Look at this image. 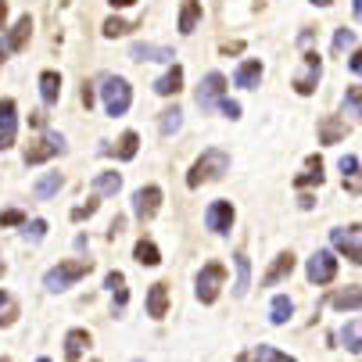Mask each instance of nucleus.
<instances>
[{
    "label": "nucleus",
    "mask_w": 362,
    "mask_h": 362,
    "mask_svg": "<svg viewBox=\"0 0 362 362\" xmlns=\"http://www.w3.org/2000/svg\"><path fill=\"white\" fill-rule=\"evenodd\" d=\"M223 173H230V154L219 151V147H209V151H201V158L190 165V173H187V187L197 190L201 183H212V180H219Z\"/></svg>",
    "instance_id": "nucleus-1"
},
{
    "label": "nucleus",
    "mask_w": 362,
    "mask_h": 362,
    "mask_svg": "<svg viewBox=\"0 0 362 362\" xmlns=\"http://www.w3.org/2000/svg\"><path fill=\"white\" fill-rule=\"evenodd\" d=\"M90 269H93V262H90V258H72V262H58L54 269H47V276H43V287H47L50 294H58V291L72 287L76 280H83Z\"/></svg>",
    "instance_id": "nucleus-2"
},
{
    "label": "nucleus",
    "mask_w": 362,
    "mask_h": 362,
    "mask_svg": "<svg viewBox=\"0 0 362 362\" xmlns=\"http://www.w3.org/2000/svg\"><path fill=\"white\" fill-rule=\"evenodd\" d=\"M100 97H105V112L115 119V115H126L129 105H133V86L122 79V76H105L100 79Z\"/></svg>",
    "instance_id": "nucleus-3"
},
{
    "label": "nucleus",
    "mask_w": 362,
    "mask_h": 362,
    "mask_svg": "<svg viewBox=\"0 0 362 362\" xmlns=\"http://www.w3.org/2000/svg\"><path fill=\"white\" fill-rule=\"evenodd\" d=\"M65 151V136L62 133H43L40 140H29L25 147V165H40L47 158H54V154Z\"/></svg>",
    "instance_id": "nucleus-4"
},
{
    "label": "nucleus",
    "mask_w": 362,
    "mask_h": 362,
    "mask_svg": "<svg viewBox=\"0 0 362 362\" xmlns=\"http://www.w3.org/2000/svg\"><path fill=\"white\" fill-rule=\"evenodd\" d=\"M223 280H226V266H219V262H209L201 273H197V301H204V305H212L216 298H219V287H223Z\"/></svg>",
    "instance_id": "nucleus-5"
},
{
    "label": "nucleus",
    "mask_w": 362,
    "mask_h": 362,
    "mask_svg": "<svg viewBox=\"0 0 362 362\" xmlns=\"http://www.w3.org/2000/svg\"><path fill=\"white\" fill-rule=\"evenodd\" d=\"M158 209H162V187H140L136 194H133V216L140 219V223H151L154 216H158Z\"/></svg>",
    "instance_id": "nucleus-6"
},
{
    "label": "nucleus",
    "mask_w": 362,
    "mask_h": 362,
    "mask_svg": "<svg viewBox=\"0 0 362 362\" xmlns=\"http://www.w3.org/2000/svg\"><path fill=\"white\" fill-rule=\"evenodd\" d=\"M223 93H226L223 72H209V76L201 79V86H197V108H201V112H212L219 100H223Z\"/></svg>",
    "instance_id": "nucleus-7"
},
{
    "label": "nucleus",
    "mask_w": 362,
    "mask_h": 362,
    "mask_svg": "<svg viewBox=\"0 0 362 362\" xmlns=\"http://www.w3.org/2000/svg\"><path fill=\"white\" fill-rule=\"evenodd\" d=\"M301 62H305V72L294 79V90H298L301 97H308V93L316 90V83H320L323 62H320V54H316V50H305V54H301Z\"/></svg>",
    "instance_id": "nucleus-8"
},
{
    "label": "nucleus",
    "mask_w": 362,
    "mask_h": 362,
    "mask_svg": "<svg viewBox=\"0 0 362 362\" xmlns=\"http://www.w3.org/2000/svg\"><path fill=\"white\" fill-rule=\"evenodd\" d=\"M334 276H337L334 251H316L313 258H308V280H313V284H330Z\"/></svg>",
    "instance_id": "nucleus-9"
},
{
    "label": "nucleus",
    "mask_w": 362,
    "mask_h": 362,
    "mask_svg": "<svg viewBox=\"0 0 362 362\" xmlns=\"http://www.w3.org/2000/svg\"><path fill=\"white\" fill-rule=\"evenodd\" d=\"M33 36V18L29 15H22L4 36H0V50H4V54H18V50L25 47V40Z\"/></svg>",
    "instance_id": "nucleus-10"
},
{
    "label": "nucleus",
    "mask_w": 362,
    "mask_h": 362,
    "mask_svg": "<svg viewBox=\"0 0 362 362\" xmlns=\"http://www.w3.org/2000/svg\"><path fill=\"white\" fill-rule=\"evenodd\" d=\"M204 226H209L212 233H230V226H233V204L230 201H212L209 212H204Z\"/></svg>",
    "instance_id": "nucleus-11"
},
{
    "label": "nucleus",
    "mask_w": 362,
    "mask_h": 362,
    "mask_svg": "<svg viewBox=\"0 0 362 362\" xmlns=\"http://www.w3.org/2000/svg\"><path fill=\"white\" fill-rule=\"evenodd\" d=\"M15 129H18V108L11 97H4L0 100V147L15 144Z\"/></svg>",
    "instance_id": "nucleus-12"
},
{
    "label": "nucleus",
    "mask_w": 362,
    "mask_h": 362,
    "mask_svg": "<svg viewBox=\"0 0 362 362\" xmlns=\"http://www.w3.org/2000/svg\"><path fill=\"white\" fill-rule=\"evenodd\" d=\"M169 313V287L165 284H151L147 291V316L151 320H165Z\"/></svg>",
    "instance_id": "nucleus-13"
},
{
    "label": "nucleus",
    "mask_w": 362,
    "mask_h": 362,
    "mask_svg": "<svg viewBox=\"0 0 362 362\" xmlns=\"http://www.w3.org/2000/svg\"><path fill=\"white\" fill-rule=\"evenodd\" d=\"M129 54H133V62H169V65L176 58L169 47H158V43H133Z\"/></svg>",
    "instance_id": "nucleus-14"
},
{
    "label": "nucleus",
    "mask_w": 362,
    "mask_h": 362,
    "mask_svg": "<svg viewBox=\"0 0 362 362\" xmlns=\"http://www.w3.org/2000/svg\"><path fill=\"white\" fill-rule=\"evenodd\" d=\"M330 240H334V247H337V251H344V258H351L355 266H362V240H355L348 230H334V233H330Z\"/></svg>",
    "instance_id": "nucleus-15"
},
{
    "label": "nucleus",
    "mask_w": 362,
    "mask_h": 362,
    "mask_svg": "<svg viewBox=\"0 0 362 362\" xmlns=\"http://www.w3.org/2000/svg\"><path fill=\"white\" fill-rule=\"evenodd\" d=\"M294 273V255L291 251H284V255H276V262L266 269V276H262V284L266 287H273V284H280L284 276H291Z\"/></svg>",
    "instance_id": "nucleus-16"
},
{
    "label": "nucleus",
    "mask_w": 362,
    "mask_h": 362,
    "mask_svg": "<svg viewBox=\"0 0 362 362\" xmlns=\"http://www.w3.org/2000/svg\"><path fill=\"white\" fill-rule=\"evenodd\" d=\"M334 308H341V313H362V287H344L330 298Z\"/></svg>",
    "instance_id": "nucleus-17"
},
{
    "label": "nucleus",
    "mask_w": 362,
    "mask_h": 362,
    "mask_svg": "<svg viewBox=\"0 0 362 362\" xmlns=\"http://www.w3.org/2000/svg\"><path fill=\"white\" fill-rule=\"evenodd\" d=\"M258 79H262V62H258V58L244 62V65L233 72V83H237V86H244V90H255V86H258Z\"/></svg>",
    "instance_id": "nucleus-18"
},
{
    "label": "nucleus",
    "mask_w": 362,
    "mask_h": 362,
    "mask_svg": "<svg viewBox=\"0 0 362 362\" xmlns=\"http://www.w3.org/2000/svg\"><path fill=\"white\" fill-rule=\"evenodd\" d=\"M40 97H43V105H58V97H62V76L58 72H43L40 76Z\"/></svg>",
    "instance_id": "nucleus-19"
},
{
    "label": "nucleus",
    "mask_w": 362,
    "mask_h": 362,
    "mask_svg": "<svg viewBox=\"0 0 362 362\" xmlns=\"http://www.w3.org/2000/svg\"><path fill=\"white\" fill-rule=\"evenodd\" d=\"M86 348H90V334H86V330H79V327H76V330H69V334H65V358H69V362H76Z\"/></svg>",
    "instance_id": "nucleus-20"
},
{
    "label": "nucleus",
    "mask_w": 362,
    "mask_h": 362,
    "mask_svg": "<svg viewBox=\"0 0 362 362\" xmlns=\"http://www.w3.org/2000/svg\"><path fill=\"white\" fill-rule=\"evenodd\" d=\"M183 90V69L180 65H173L158 83H154V93H162V97H173V93H180Z\"/></svg>",
    "instance_id": "nucleus-21"
},
{
    "label": "nucleus",
    "mask_w": 362,
    "mask_h": 362,
    "mask_svg": "<svg viewBox=\"0 0 362 362\" xmlns=\"http://www.w3.org/2000/svg\"><path fill=\"white\" fill-rule=\"evenodd\" d=\"M197 22H201V0H183V8H180V33L190 36Z\"/></svg>",
    "instance_id": "nucleus-22"
},
{
    "label": "nucleus",
    "mask_w": 362,
    "mask_h": 362,
    "mask_svg": "<svg viewBox=\"0 0 362 362\" xmlns=\"http://www.w3.org/2000/svg\"><path fill=\"white\" fill-rule=\"evenodd\" d=\"M344 136H348V126H344L341 119L327 115V119L320 122V140H323V144H337V140H344Z\"/></svg>",
    "instance_id": "nucleus-23"
},
{
    "label": "nucleus",
    "mask_w": 362,
    "mask_h": 362,
    "mask_svg": "<svg viewBox=\"0 0 362 362\" xmlns=\"http://www.w3.org/2000/svg\"><path fill=\"white\" fill-rule=\"evenodd\" d=\"M233 266H237V287H233V294L244 298L247 287H251V262H247V255H244V251L233 255Z\"/></svg>",
    "instance_id": "nucleus-24"
},
{
    "label": "nucleus",
    "mask_w": 362,
    "mask_h": 362,
    "mask_svg": "<svg viewBox=\"0 0 362 362\" xmlns=\"http://www.w3.org/2000/svg\"><path fill=\"white\" fill-rule=\"evenodd\" d=\"M62 183H65V180H62V173H47L43 180H36L33 194H36L40 201H47V197H54V194L62 190Z\"/></svg>",
    "instance_id": "nucleus-25"
},
{
    "label": "nucleus",
    "mask_w": 362,
    "mask_h": 362,
    "mask_svg": "<svg viewBox=\"0 0 362 362\" xmlns=\"http://www.w3.org/2000/svg\"><path fill=\"white\" fill-rule=\"evenodd\" d=\"M133 255H136L140 266H158V262H162V251H158V244H154V240H140V244L133 247Z\"/></svg>",
    "instance_id": "nucleus-26"
},
{
    "label": "nucleus",
    "mask_w": 362,
    "mask_h": 362,
    "mask_svg": "<svg viewBox=\"0 0 362 362\" xmlns=\"http://www.w3.org/2000/svg\"><path fill=\"white\" fill-rule=\"evenodd\" d=\"M269 313H273L269 320H273L276 327H284V323H287V320L294 316V305H291V298H284V294H276V298H273V305H269Z\"/></svg>",
    "instance_id": "nucleus-27"
},
{
    "label": "nucleus",
    "mask_w": 362,
    "mask_h": 362,
    "mask_svg": "<svg viewBox=\"0 0 362 362\" xmlns=\"http://www.w3.org/2000/svg\"><path fill=\"white\" fill-rule=\"evenodd\" d=\"M122 176L119 173H97L93 176V194H119Z\"/></svg>",
    "instance_id": "nucleus-28"
},
{
    "label": "nucleus",
    "mask_w": 362,
    "mask_h": 362,
    "mask_svg": "<svg viewBox=\"0 0 362 362\" xmlns=\"http://www.w3.org/2000/svg\"><path fill=\"white\" fill-rule=\"evenodd\" d=\"M15 320H18V301H15V294L0 291V327H11Z\"/></svg>",
    "instance_id": "nucleus-29"
},
{
    "label": "nucleus",
    "mask_w": 362,
    "mask_h": 362,
    "mask_svg": "<svg viewBox=\"0 0 362 362\" xmlns=\"http://www.w3.org/2000/svg\"><path fill=\"white\" fill-rule=\"evenodd\" d=\"M105 287L115 294V305H119V308H126V301H129V291H126V276H122L119 269H115V273H108Z\"/></svg>",
    "instance_id": "nucleus-30"
},
{
    "label": "nucleus",
    "mask_w": 362,
    "mask_h": 362,
    "mask_svg": "<svg viewBox=\"0 0 362 362\" xmlns=\"http://www.w3.org/2000/svg\"><path fill=\"white\" fill-rule=\"evenodd\" d=\"M136 147H140V136L133 133V129H126L122 136H119V147H115V154L122 162H129V158H136Z\"/></svg>",
    "instance_id": "nucleus-31"
},
{
    "label": "nucleus",
    "mask_w": 362,
    "mask_h": 362,
    "mask_svg": "<svg viewBox=\"0 0 362 362\" xmlns=\"http://www.w3.org/2000/svg\"><path fill=\"white\" fill-rule=\"evenodd\" d=\"M341 341H344V348H348L351 355H362V323H348V327L341 330Z\"/></svg>",
    "instance_id": "nucleus-32"
},
{
    "label": "nucleus",
    "mask_w": 362,
    "mask_h": 362,
    "mask_svg": "<svg viewBox=\"0 0 362 362\" xmlns=\"http://www.w3.org/2000/svg\"><path fill=\"white\" fill-rule=\"evenodd\" d=\"M308 183H316V187L323 183V162L316 158V154H313V158H308V173L294 180V187H308Z\"/></svg>",
    "instance_id": "nucleus-33"
},
{
    "label": "nucleus",
    "mask_w": 362,
    "mask_h": 362,
    "mask_svg": "<svg viewBox=\"0 0 362 362\" xmlns=\"http://www.w3.org/2000/svg\"><path fill=\"white\" fill-rule=\"evenodd\" d=\"M251 358H255V362H294V355H284V351H276V348H269V344H258V348L251 351Z\"/></svg>",
    "instance_id": "nucleus-34"
},
{
    "label": "nucleus",
    "mask_w": 362,
    "mask_h": 362,
    "mask_svg": "<svg viewBox=\"0 0 362 362\" xmlns=\"http://www.w3.org/2000/svg\"><path fill=\"white\" fill-rule=\"evenodd\" d=\"M341 173H344V180H351V190H362V180H358V158H355V154H344V158H341Z\"/></svg>",
    "instance_id": "nucleus-35"
},
{
    "label": "nucleus",
    "mask_w": 362,
    "mask_h": 362,
    "mask_svg": "<svg viewBox=\"0 0 362 362\" xmlns=\"http://www.w3.org/2000/svg\"><path fill=\"white\" fill-rule=\"evenodd\" d=\"M180 126H183V112H180V108H169V112H162V136H173V133H180Z\"/></svg>",
    "instance_id": "nucleus-36"
},
{
    "label": "nucleus",
    "mask_w": 362,
    "mask_h": 362,
    "mask_svg": "<svg viewBox=\"0 0 362 362\" xmlns=\"http://www.w3.org/2000/svg\"><path fill=\"white\" fill-rule=\"evenodd\" d=\"M344 108H348L355 119H362V86H348V90H344Z\"/></svg>",
    "instance_id": "nucleus-37"
},
{
    "label": "nucleus",
    "mask_w": 362,
    "mask_h": 362,
    "mask_svg": "<svg viewBox=\"0 0 362 362\" xmlns=\"http://www.w3.org/2000/svg\"><path fill=\"white\" fill-rule=\"evenodd\" d=\"M22 237H25L29 244H40V240L47 237V223H43V219H33V223H25V230H22Z\"/></svg>",
    "instance_id": "nucleus-38"
},
{
    "label": "nucleus",
    "mask_w": 362,
    "mask_h": 362,
    "mask_svg": "<svg viewBox=\"0 0 362 362\" xmlns=\"http://www.w3.org/2000/svg\"><path fill=\"white\" fill-rule=\"evenodd\" d=\"M355 47V33L351 29H337L334 33V54H344V50Z\"/></svg>",
    "instance_id": "nucleus-39"
},
{
    "label": "nucleus",
    "mask_w": 362,
    "mask_h": 362,
    "mask_svg": "<svg viewBox=\"0 0 362 362\" xmlns=\"http://www.w3.org/2000/svg\"><path fill=\"white\" fill-rule=\"evenodd\" d=\"M97 204H100V201H97V197H90L86 204H79V209H72V223H83V219H90V216L97 212Z\"/></svg>",
    "instance_id": "nucleus-40"
},
{
    "label": "nucleus",
    "mask_w": 362,
    "mask_h": 362,
    "mask_svg": "<svg viewBox=\"0 0 362 362\" xmlns=\"http://www.w3.org/2000/svg\"><path fill=\"white\" fill-rule=\"evenodd\" d=\"M126 33H129V25H126L122 18H108V22H105V36H108V40H115V36H126Z\"/></svg>",
    "instance_id": "nucleus-41"
},
{
    "label": "nucleus",
    "mask_w": 362,
    "mask_h": 362,
    "mask_svg": "<svg viewBox=\"0 0 362 362\" xmlns=\"http://www.w3.org/2000/svg\"><path fill=\"white\" fill-rule=\"evenodd\" d=\"M0 226H25V212H18V209L0 212Z\"/></svg>",
    "instance_id": "nucleus-42"
},
{
    "label": "nucleus",
    "mask_w": 362,
    "mask_h": 362,
    "mask_svg": "<svg viewBox=\"0 0 362 362\" xmlns=\"http://www.w3.org/2000/svg\"><path fill=\"white\" fill-rule=\"evenodd\" d=\"M219 108H223L226 119H240V105H237V100H226V97H223V100H219Z\"/></svg>",
    "instance_id": "nucleus-43"
},
{
    "label": "nucleus",
    "mask_w": 362,
    "mask_h": 362,
    "mask_svg": "<svg viewBox=\"0 0 362 362\" xmlns=\"http://www.w3.org/2000/svg\"><path fill=\"white\" fill-rule=\"evenodd\" d=\"M348 69H351L355 76H362V47H358V50H355V54L348 58Z\"/></svg>",
    "instance_id": "nucleus-44"
},
{
    "label": "nucleus",
    "mask_w": 362,
    "mask_h": 362,
    "mask_svg": "<svg viewBox=\"0 0 362 362\" xmlns=\"http://www.w3.org/2000/svg\"><path fill=\"white\" fill-rule=\"evenodd\" d=\"M122 226H126V219H115V223H112V226H108V237H112V240H115V237H119V233H122Z\"/></svg>",
    "instance_id": "nucleus-45"
},
{
    "label": "nucleus",
    "mask_w": 362,
    "mask_h": 362,
    "mask_svg": "<svg viewBox=\"0 0 362 362\" xmlns=\"http://www.w3.org/2000/svg\"><path fill=\"white\" fill-rule=\"evenodd\" d=\"M83 105H86V108L93 105V86H90V83H83Z\"/></svg>",
    "instance_id": "nucleus-46"
},
{
    "label": "nucleus",
    "mask_w": 362,
    "mask_h": 362,
    "mask_svg": "<svg viewBox=\"0 0 362 362\" xmlns=\"http://www.w3.org/2000/svg\"><path fill=\"white\" fill-rule=\"evenodd\" d=\"M112 8H129V4H136V0H108Z\"/></svg>",
    "instance_id": "nucleus-47"
},
{
    "label": "nucleus",
    "mask_w": 362,
    "mask_h": 362,
    "mask_svg": "<svg viewBox=\"0 0 362 362\" xmlns=\"http://www.w3.org/2000/svg\"><path fill=\"white\" fill-rule=\"evenodd\" d=\"M4 18H8V4L0 0V29H4Z\"/></svg>",
    "instance_id": "nucleus-48"
},
{
    "label": "nucleus",
    "mask_w": 362,
    "mask_h": 362,
    "mask_svg": "<svg viewBox=\"0 0 362 362\" xmlns=\"http://www.w3.org/2000/svg\"><path fill=\"white\" fill-rule=\"evenodd\" d=\"M351 8H355V18L362 22V0H351Z\"/></svg>",
    "instance_id": "nucleus-49"
},
{
    "label": "nucleus",
    "mask_w": 362,
    "mask_h": 362,
    "mask_svg": "<svg viewBox=\"0 0 362 362\" xmlns=\"http://www.w3.org/2000/svg\"><path fill=\"white\" fill-rule=\"evenodd\" d=\"M313 4H320V8H330V4H334V0H313Z\"/></svg>",
    "instance_id": "nucleus-50"
},
{
    "label": "nucleus",
    "mask_w": 362,
    "mask_h": 362,
    "mask_svg": "<svg viewBox=\"0 0 362 362\" xmlns=\"http://www.w3.org/2000/svg\"><path fill=\"white\" fill-rule=\"evenodd\" d=\"M237 362H255V358H251V355H240V358H237Z\"/></svg>",
    "instance_id": "nucleus-51"
},
{
    "label": "nucleus",
    "mask_w": 362,
    "mask_h": 362,
    "mask_svg": "<svg viewBox=\"0 0 362 362\" xmlns=\"http://www.w3.org/2000/svg\"><path fill=\"white\" fill-rule=\"evenodd\" d=\"M4 273H8V266H4V262H0V276H4Z\"/></svg>",
    "instance_id": "nucleus-52"
},
{
    "label": "nucleus",
    "mask_w": 362,
    "mask_h": 362,
    "mask_svg": "<svg viewBox=\"0 0 362 362\" xmlns=\"http://www.w3.org/2000/svg\"><path fill=\"white\" fill-rule=\"evenodd\" d=\"M4 58H8V54H4V50H0V65H4Z\"/></svg>",
    "instance_id": "nucleus-53"
},
{
    "label": "nucleus",
    "mask_w": 362,
    "mask_h": 362,
    "mask_svg": "<svg viewBox=\"0 0 362 362\" xmlns=\"http://www.w3.org/2000/svg\"><path fill=\"white\" fill-rule=\"evenodd\" d=\"M36 362H50V358H36Z\"/></svg>",
    "instance_id": "nucleus-54"
},
{
    "label": "nucleus",
    "mask_w": 362,
    "mask_h": 362,
    "mask_svg": "<svg viewBox=\"0 0 362 362\" xmlns=\"http://www.w3.org/2000/svg\"><path fill=\"white\" fill-rule=\"evenodd\" d=\"M0 362H11V358H0Z\"/></svg>",
    "instance_id": "nucleus-55"
}]
</instances>
